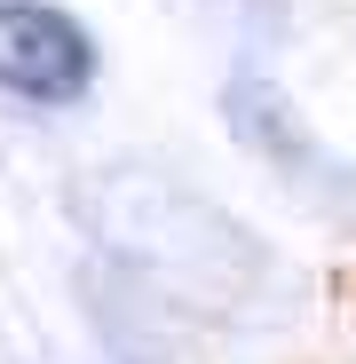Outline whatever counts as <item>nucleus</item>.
I'll return each instance as SVG.
<instances>
[{"mask_svg": "<svg viewBox=\"0 0 356 364\" xmlns=\"http://www.w3.org/2000/svg\"><path fill=\"white\" fill-rule=\"evenodd\" d=\"M87 222L111 262H127L151 293H174L190 309L246 317L285 293L277 254L246 222L222 214L214 198H198L190 182L151 174V166H103V182L87 191Z\"/></svg>", "mask_w": 356, "mask_h": 364, "instance_id": "f257e3e1", "label": "nucleus"}, {"mask_svg": "<svg viewBox=\"0 0 356 364\" xmlns=\"http://www.w3.org/2000/svg\"><path fill=\"white\" fill-rule=\"evenodd\" d=\"M103 80L95 32L55 9V0H0V95H16L32 111H72Z\"/></svg>", "mask_w": 356, "mask_h": 364, "instance_id": "f03ea898", "label": "nucleus"}, {"mask_svg": "<svg viewBox=\"0 0 356 364\" xmlns=\"http://www.w3.org/2000/svg\"><path fill=\"white\" fill-rule=\"evenodd\" d=\"M222 119H230V135L246 143L254 159H269L285 182H301V191H317L325 206L356 198V182H348V159H333L317 143V127L301 111H293V95L269 80V72H230L222 87Z\"/></svg>", "mask_w": 356, "mask_h": 364, "instance_id": "7ed1b4c3", "label": "nucleus"}]
</instances>
